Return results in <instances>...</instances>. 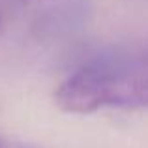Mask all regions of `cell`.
<instances>
[{"mask_svg":"<svg viewBox=\"0 0 148 148\" xmlns=\"http://www.w3.org/2000/svg\"><path fill=\"white\" fill-rule=\"evenodd\" d=\"M54 101L62 111L71 114L120 107L114 58H98L77 68L56 86Z\"/></svg>","mask_w":148,"mask_h":148,"instance_id":"6da1fadb","label":"cell"},{"mask_svg":"<svg viewBox=\"0 0 148 148\" xmlns=\"http://www.w3.org/2000/svg\"><path fill=\"white\" fill-rule=\"evenodd\" d=\"M0 32H2V17H0Z\"/></svg>","mask_w":148,"mask_h":148,"instance_id":"277c9868","label":"cell"},{"mask_svg":"<svg viewBox=\"0 0 148 148\" xmlns=\"http://www.w3.org/2000/svg\"><path fill=\"white\" fill-rule=\"evenodd\" d=\"M0 148H36V146H25V145H15V143H8L0 137Z\"/></svg>","mask_w":148,"mask_h":148,"instance_id":"3957f363","label":"cell"},{"mask_svg":"<svg viewBox=\"0 0 148 148\" xmlns=\"http://www.w3.org/2000/svg\"><path fill=\"white\" fill-rule=\"evenodd\" d=\"M120 107H148V47L127 58H114Z\"/></svg>","mask_w":148,"mask_h":148,"instance_id":"7a4b0ae2","label":"cell"}]
</instances>
